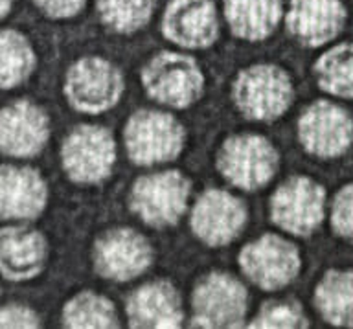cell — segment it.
<instances>
[{"mask_svg": "<svg viewBox=\"0 0 353 329\" xmlns=\"http://www.w3.org/2000/svg\"><path fill=\"white\" fill-rule=\"evenodd\" d=\"M33 66L35 54L30 41L15 30H0V88L19 87Z\"/></svg>", "mask_w": 353, "mask_h": 329, "instance_id": "7402d4cb", "label": "cell"}, {"mask_svg": "<svg viewBox=\"0 0 353 329\" xmlns=\"http://www.w3.org/2000/svg\"><path fill=\"white\" fill-rule=\"evenodd\" d=\"M121 92V72L101 57H83L66 74V98L79 112L99 114L112 109L120 101Z\"/></svg>", "mask_w": 353, "mask_h": 329, "instance_id": "5b68a950", "label": "cell"}, {"mask_svg": "<svg viewBox=\"0 0 353 329\" xmlns=\"http://www.w3.org/2000/svg\"><path fill=\"white\" fill-rule=\"evenodd\" d=\"M314 306L330 324L353 328V270H330L314 291Z\"/></svg>", "mask_w": 353, "mask_h": 329, "instance_id": "44dd1931", "label": "cell"}, {"mask_svg": "<svg viewBox=\"0 0 353 329\" xmlns=\"http://www.w3.org/2000/svg\"><path fill=\"white\" fill-rule=\"evenodd\" d=\"M193 326L239 328L247 317V289L230 275L214 272L199 281L193 291Z\"/></svg>", "mask_w": 353, "mask_h": 329, "instance_id": "ba28073f", "label": "cell"}, {"mask_svg": "<svg viewBox=\"0 0 353 329\" xmlns=\"http://www.w3.org/2000/svg\"><path fill=\"white\" fill-rule=\"evenodd\" d=\"M314 76L325 92L336 98H353V43L327 50L314 63Z\"/></svg>", "mask_w": 353, "mask_h": 329, "instance_id": "603a6c76", "label": "cell"}, {"mask_svg": "<svg viewBox=\"0 0 353 329\" xmlns=\"http://www.w3.org/2000/svg\"><path fill=\"white\" fill-rule=\"evenodd\" d=\"M48 188L37 170L0 166V219H37Z\"/></svg>", "mask_w": 353, "mask_h": 329, "instance_id": "2e32d148", "label": "cell"}, {"mask_svg": "<svg viewBox=\"0 0 353 329\" xmlns=\"http://www.w3.org/2000/svg\"><path fill=\"white\" fill-rule=\"evenodd\" d=\"M280 157L274 146L259 134L228 138L217 157V168L226 181L241 190H259L274 177Z\"/></svg>", "mask_w": 353, "mask_h": 329, "instance_id": "277c9868", "label": "cell"}, {"mask_svg": "<svg viewBox=\"0 0 353 329\" xmlns=\"http://www.w3.org/2000/svg\"><path fill=\"white\" fill-rule=\"evenodd\" d=\"M182 317L181 297L170 281L148 283L127 300V319L131 328H179Z\"/></svg>", "mask_w": 353, "mask_h": 329, "instance_id": "d6986e66", "label": "cell"}, {"mask_svg": "<svg viewBox=\"0 0 353 329\" xmlns=\"http://www.w3.org/2000/svg\"><path fill=\"white\" fill-rule=\"evenodd\" d=\"M331 225L341 237L353 243V184H347L335 195L331 208Z\"/></svg>", "mask_w": 353, "mask_h": 329, "instance_id": "4316f807", "label": "cell"}, {"mask_svg": "<svg viewBox=\"0 0 353 329\" xmlns=\"http://www.w3.org/2000/svg\"><path fill=\"white\" fill-rule=\"evenodd\" d=\"M153 250L148 239L131 230L116 228L99 237L94 247V267L107 280L129 281L148 270Z\"/></svg>", "mask_w": 353, "mask_h": 329, "instance_id": "7c38bea8", "label": "cell"}, {"mask_svg": "<svg viewBox=\"0 0 353 329\" xmlns=\"http://www.w3.org/2000/svg\"><path fill=\"white\" fill-rule=\"evenodd\" d=\"M190 181L179 171L138 179L131 192V210L154 228L175 225L188 206Z\"/></svg>", "mask_w": 353, "mask_h": 329, "instance_id": "8992f818", "label": "cell"}, {"mask_svg": "<svg viewBox=\"0 0 353 329\" xmlns=\"http://www.w3.org/2000/svg\"><path fill=\"white\" fill-rule=\"evenodd\" d=\"M309 322L302 308L292 302L265 303L250 328H307Z\"/></svg>", "mask_w": 353, "mask_h": 329, "instance_id": "484cf974", "label": "cell"}, {"mask_svg": "<svg viewBox=\"0 0 353 329\" xmlns=\"http://www.w3.org/2000/svg\"><path fill=\"white\" fill-rule=\"evenodd\" d=\"M11 0H0V19H4L10 13Z\"/></svg>", "mask_w": 353, "mask_h": 329, "instance_id": "f546056e", "label": "cell"}, {"mask_svg": "<svg viewBox=\"0 0 353 329\" xmlns=\"http://www.w3.org/2000/svg\"><path fill=\"white\" fill-rule=\"evenodd\" d=\"M63 326L76 329L116 328L118 315L109 298L85 291L66 302L63 309Z\"/></svg>", "mask_w": 353, "mask_h": 329, "instance_id": "cb8c5ba5", "label": "cell"}, {"mask_svg": "<svg viewBox=\"0 0 353 329\" xmlns=\"http://www.w3.org/2000/svg\"><path fill=\"white\" fill-rule=\"evenodd\" d=\"M247 221L245 204L232 193L208 190L193 206L192 228L210 247H223L234 241Z\"/></svg>", "mask_w": 353, "mask_h": 329, "instance_id": "4fadbf2b", "label": "cell"}, {"mask_svg": "<svg viewBox=\"0 0 353 329\" xmlns=\"http://www.w3.org/2000/svg\"><path fill=\"white\" fill-rule=\"evenodd\" d=\"M48 137V116L39 105L21 99L0 110V151L8 157H35Z\"/></svg>", "mask_w": 353, "mask_h": 329, "instance_id": "5bb4252c", "label": "cell"}, {"mask_svg": "<svg viewBox=\"0 0 353 329\" xmlns=\"http://www.w3.org/2000/svg\"><path fill=\"white\" fill-rule=\"evenodd\" d=\"M298 137L307 153L335 159L353 142V120L346 110L331 101H314L298 121Z\"/></svg>", "mask_w": 353, "mask_h": 329, "instance_id": "8fae6325", "label": "cell"}, {"mask_svg": "<svg viewBox=\"0 0 353 329\" xmlns=\"http://www.w3.org/2000/svg\"><path fill=\"white\" fill-rule=\"evenodd\" d=\"M142 83L145 92L159 103L184 109L201 98L204 74L190 55L160 52L143 68Z\"/></svg>", "mask_w": 353, "mask_h": 329, "instance_id": "6da1fadb", "label": "cell"}, {"mask_svg": "<svg viewBox=\"0 0 353 329\" xmlns=\"http://www.w3.org/2000/svg\"><path fill=\"white\" fill-rule=\"evenodd\" d=\"M41 320L33 309L21 306V303H10L0 309V328H39Z\"/></svg>", "mask_w": 353, "mask_h": 329, "instance_id": "83f0119b", "label": "cell"}, {"mask_svg": "<svg viewBox=\"0 0 353 329\" xmlns=\"http://www.w3.org/2000/svg\"><path fill=\"white\" fill-rule=\"evenodd\" d=\"M61 159L72 181L98 184L110 175L114 166V138L105 127L79 126L65 138Z\"/></svg>", "mask_w": 353, "mask_h": 329, "instance_id": "52a82bcc", "label": "cell"}, {"mask_svg": "<svg viewBox=\"0 0 353 329\" xmlns=\"http://www.w3.org/2000/svg\"><path fill=\"white\" fill-rule=\"evenodd\" d=\"M162 32L184 48H206L219 33L217 11L212 0H173L164 13Z\"/></svg>", "mask_w": 353, "mask_h": 329, "instance_id": "9a60e30c", "label": "cell"}, {"mask_svg": "<svg viewBox=\"0 0 353 329\" xmlns=\"http://www.w3.org/2000/svg\"><path fill=\"white\" fill-rule=\"evenodd\" d=\"M292 83L274 65L243 68L234 81V101L250 120L272 121L280 118L292 101Z\"/></svg>", "mask_w": 353, "mask_h": 329, "instance_id": "7a4b0ae2", "label": "cell"}, {"mask_svg": "<svg viewBox=\"0 0 353 329\" xmlns=\"http://www.w3.org/2000/svg\"><path fill=\"white\" fill-rule=\"evenodd\" d=\"M87 0H35V4L54 19H66L74 17L83 10Z\"/></svg>", "mask_w": 353, "mask_h": 329, "instance_id": "f1b7e54d", "label": "cell"}, {"mask_svg": "<svg viewBox=\"0 0 353 329\" xmlns=\"http://www.w3.org/2000/svg\"><path fill=\"white\" fill-rule=\"evenodd\" d=\"M239 265L254 286L263 291H276L296 278L300 254L296 247L283 237L267 234L243 248Z\"/></svg>", "mask_w": 353, "mask_h": 329, "instance_id": "30bf717a", "label": "cell"}, {"mask_svg": "<svg viewBox=\"0 0 353 329\" xmlns=\"http://www.w3.org/2000/svg\"><path fill=\"white\" fill-rule=\"evenodd\" d=\"M346 10L341 0H291L287 28L302 44L322 46L344 26Z\"/></svg>", "mask_w": 353, "mask_h": 329, "instance_id": "ac0fdd59", "label": "cell"}, {"mask_svg": "<svg viewBox=\"0 0 353 329\" xmlns=\"http://www.w3.org/2000/svg\"><path fill=\"white\" fill-rule=\"evenodd\" d=\"M324 188L307 177H292L270 199V217L281 230L307 236L324 219Z\"/></svg>", "mask_w": 353, "mask_h": 329, "instance_id": "9c48e42d", "label": "cell"}, {"mask_svg": "<svg viewBox=\"0 0 353 329\" xmlns=\"http://www.w3.org/2000/svg\"><path fill=\"white\" fill-rule=\"evenodd\" d=\"M226 21L237 37L261 41L281 19V0H226Z\"/></svg>", "mask_w": 353, "mask_h": 329, "instance_id": "ffe728a7", "label": "cell"}, {"mask_svg": "<svg viewBox=\"0 0 353 329\" xmlns=\"http://www.w3.org/2000/svg\"><path fill=\"white\" fill-rule=\"evenodd\" d=\"M46 239L28 226L0 228V276L10 281L33 280L44 269Z\"/></svg>", "mask_w": 353, "mask_h": 329, "instance_id": "e0dca14e", "label": "cell"}, {"mask_svg": "<svg viewBox=\"0 0 353 329\" xmlns=\"http://www.w3.org/2000/svg\"><path fill=\"white\" fill-rule=\"evenodd\" d=\"M125 146L138 166L170 162L184 148V129L168 112L138 110L125 126Z\"/></svg>", "mask_w": 353, "mask_h": 329, "instance_id": "3957f363", "label": "cell"}, {"mask_svg": "<svg viewBox=\"0 0 353 329\" xmlns=\"http://www.w3.org/2000/svg\"><path fill=\"white\" fill-rule=\"evenodd\" d=\"M154 0H98L101 21L114 32H137L149 21Z\"/></svg>", "mask_w": 353, "mask_h": 329, "instance_id": "d4e9b609", "label": "cell"}]
</instances>
